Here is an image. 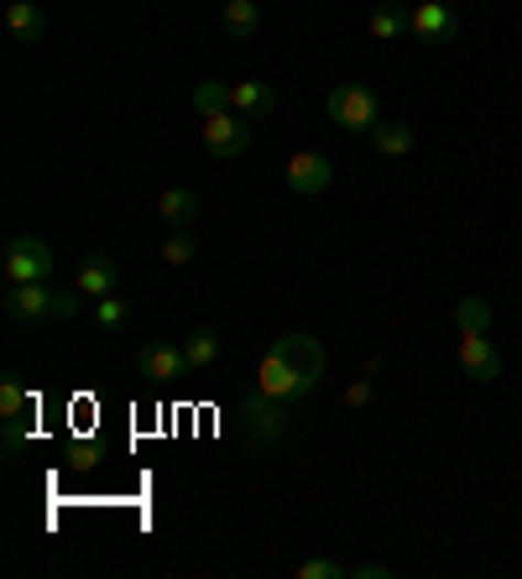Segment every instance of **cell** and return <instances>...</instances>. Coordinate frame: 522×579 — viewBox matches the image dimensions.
<instances>
[{"label":"cell","mask_w":522,"mask_h":579,"mask_svg":"<svg viewBox=\"0 0 522 579\" xmlns=\"http://www.w3.org/2000/svg\"><path fill=\"white\" fill-rule=\"evenodd\" d=\"M324 365H329V356H324V345L314 340V335H282V340H272L267 356H261L257 386L267 397H278L293 407V402H303L324 381Z\"/></svg>","instance_id":"obj_1"},{"label":"cell","mask_w":522,"mask_h":579,"mask_svg":"<svg viewBox=\"0 0 522 579\" xmlns=\"http://www.w3.org/2000/svg\"><path fill=\"white\" fill-rule=\"evenodd\" d=\"M324 116L335 120L340 131L361 136V131H377L382 105H377V89H366V84H335V89L324 95Z\"/></svg>","instance_id":"obj_2"},{"label":"cell","mask_w":522,"mask_h":579,"mask_svg":"<svg viewBox=\"0 0 522 579\" xmlns=\"http://www.w3.org/2000/svg\"><path fill=\"white\" fill-rule=\"evenodd\" d=\"M204 152L215 162H241L246 146H251V125L236 110H220V116H204Z\"/></svg>","instance_id":"obj_3"},{"label":"cell","mask_w":522,"mask_h":579,"mask_svg":"<svg viewBox=\"0 0 522 579\" xmlns=\"http://www.w3.org/2000/svg\"><path fill=\"white\" fill-rule=\"evenodd\" d=\"M241 428L251 434V444H272L287 434V402L267 397L261 386H251L241 397Z\"/></svg>","instance_id":"obj_4"},{"label":"cell","mask_w":522,"mask_h":579,"mask_svg":"<svg viewBox=\"0 0 522 579\" xmlns=\"http://www.w3.org/2000/svg\"><path fill=\"white\" fill-rule=\"evenodd\" d=\"M53 277V245L42 236H17L6 245V282H47Z\"/></svg>","instance_id":"obj_5"},{"label":"cell","mask_w":522,"mask_h":579,"mask_svg":"<svg viewBox=\"0 0 522 579\" xmlns=\"http://www.w3.org/2000/svg\"><path fill=\"white\" fill-rule=\"evenodd\" d=\"M282 183H287V194L314 199V194H324L335 183V162L324 157V152H293L287 167H282Z\"/></svg>","instance_id":"obj_6"},{"label":"cell","mask_w":522,"mask_h":579,"mask_svg":"<svg viewBox=\"0 0 522 579\" xmlns=\"http://www.w3.org/2000/svg\"><path fill=\"white\" fill-rule=\"evenodd\" d=\"M455 360L470 381H497L502 376V356L491 345V329H460V345H455Z\"/></svg>","instance_id":"obj_7"},{"label":"cell","mask_w":522,"mask_h":579,"mask_svg":"<svg viewBox=\"0 0 522 579\" xmlns=\"http://www.w3.org/2000/svg\"><path fill=\"white\" fill-rule=\"evenodd\" d=\"M137 371L146 381H157V386H173V381L194 376L188 356H183V350H173V345H141V350H137Z\"/></svg>","instance_id":"obj_8"},{"label":"cell","mask_w":522,"mask_h":579,"mask_svg":"<svg viewBox=\"0 0 522 579\" xmlns=\"http://www.w3.org/2000/svg\"><path fill=\"white\" fill-rule=\"evenodd\" d=\"M455 32H460V17H455L444 0H423V6H413V37H418V42L444 47Z\"/></svg>","instance_id":"obj_9"},{"label":"cell","mask_w":522,"mask_h":579,"mask_svg":"<svg viewBox=\"0 0 522 579\" xmlns=\"http://www.w3.org/2000/svg\"><path fill=\"white\" fill-rule=\"evenodd\" d=\"M6 314L17 324L53 319V293H47V282H17V287L6 293Z\"/></svg>","instance_id":"obj_10"},{"label":"cell","mask_w":522,"mask_h":579,"mask_svg":"<svg viewBox=\"0 0 522 579\" xmlns=\"http://www.w3.org/2000/svg\"><path fill=\"white\" fill-rule=\"evenodd\" d=\"M366 32L377 42H398V37H407L413 32V11L407 6H398V0H382L371 17H366Z\"/></svg>","instance_id":"obj_11"},{"label":"cell","mask_w":522,"mask_h":579,"mask_svg":"<svg viewBox=\"0 0 522 579\" xmlns=\"http://www.w3.org/2000/svg\"><path fill=\"white\" fill-rule=\"evenodd\" d=\"M6 26L17 42H42L47 37V17L37 0H6Z\"/></svg>","instance_id":"obj_12"},{"label":"cell","mask_w":522,"mask_h":579,"mask_svg":"<svg viewBox=\"0 0 522 579\" xmlns=\"http://www.w3.org/2000/svg\"><path fill=\"white\" fill-rule=\"evenodd\" d=\"M79 287L84 298H110L116 287H121V272H116V261H105V256H84V266H79Z\"/></svg>","instance_id":"obj_13"},{"label":"cell","mask_w":522,"mask_h":579,"mask_svg":"<svg viewBox=\"0 0 522 579\" xmlns=\"http://www.w3.org/2000/svg\"><path fill=\"white\" fill-rule=\"evenodd\" d=\"M230 110H236V116H246V120L272 116V84H261V79L230 84Z\"/></svg>","instance_id":"obj_14"},{"label":"cell","mask_w":522,"mask_h":579,"mask_svg":"<svg viewBox=\"0 0 522 579\" xmlns=\"http://www.w3.org/2000/svg\"><path fill=\"white\" fill-rule=\"evenodd\" d=\"M157 215L167 225L188 230V225L199 220V194H194V188H162V194H157Z\"/></svg>","instance_id":"obj_15"},{"label":"cell","mask_w":522,"mask_h":579,"mask_svg":"<svg viewBox=\"0 0 522 579\" xmlns=\"http://www.w3.org/2000/svg\"><path fill=\"white\" fill-rule=\"evenodd\" d=\"M413 141H418V131H413L407 120H377V131H371V146H377L382 157H407Z\"/></svg>","instance_id":"obj_16"},{"label":"cell","mask_w":522,"mask_h":579,"mask_svg":"<svg viewBox=\"0 0 522 579\" xmlns=\"http://www.w3.org/2000/svg\"><path fill=\"white\" fill-rule=\"evenodd\" d=\"M183 356H188L194 371H209V365L220 360V335H215V329H194V335L183 340Z\"/></svg>","instance_id":"obj_17"},{"label":"cell","mask_w":522,"mask_h":579,"mask_svg":"<svg viewBox=\"0 0 522 579\" xmlns=\"http://www.w3.org/2000/svg\"><path fill=\"white\" fill-rule=\"evenodd\" d=\"M257 26H261L257 0H225V32H236V37H251Z\"/></svg>","instance_id":"obj_18"},{"label":"cell","mask_w":522,"mask_h":579,"mask_svg":"<svg viewBox=\"0 0 522 579\" xmlns=\"http://www.w3.org/2000/svg\"><path fill=\"white\" fill-rule=\"evenodd\" d=\"M194 110H199V116H220V110H230V84L199 79L194 84Z\"/></svg>","instance_id":"obj_19"},{"label":"cell","mask_w":522,"mask_h":579,"mask_svg":"<svg viewBox=\"0 0 522 579\" xmlns=\"http://www.w3.org/2000/svg\"><path fill=\"white\" fill-rule=\"evenodd\" d=\"M455 329H491V303L476 298V293H465L455 303Z\"/></svg>","instance_id":"obj_20"},{"label":"cell","mask_w":522,"mask_h":579,"mask_svg":"<svg viewBox=\"0 0 522 579\" xmlns=\"http://www.w3.org/2000/svg\"><path fill=\"white\" fill-rule=\"evenodd\" d=\"M126 319H131V308H126L121 293H110V298H95V324H100V329H126Z\"/></svg>","instance_id":"obj_21"},{"label":"cell","mask_w":522,"mask_h":579,"mask_svg":"<svg viewBox=\"0 0 522 579\" xmlns=\"http://www.w3.org/2000/svg\"><path fill=\"white\" fill-rule=\"evenodd\" d=\"M194 256H199V240L188 236V230L167 236V245H162V261H167V266H188Z\"/></svg>","instance_id":"obj_22"},{"label":"cell","mask_w":522,"mask_h":579,"mask_svg":"<svg viewBox=\"0 0 522 579\" xmlns=\"http://www.w3.org/2000/svg\"><path fill=\"white\" fill-rule=\"evenodd\" d=\"M0 418H26V386L17 376L0 381Z\"/></svg>","instance_id":"obj_23"},{"label":"cell","mask_w":522,"mask_h":579,"mask_svg":"<svg viewBox=\"0 0 522 579\" xmlns=\"http://www.w3.org/2000/svg\"><path fill=\"white\" fill-rule=\"evenodd\" d=\"M345 575H350V569L335 559H303L298 564V579H345Z\"/></svg>","instance_id":"obj_24"},{"label":"cell","mask_w":522,"mask_h":579,"mask_svg":"<svg viewBox=\"0 0 522 579\" xmlns=\"http://www.w3.org/2000/svg\"><path fill=\"white\" fill-rule=\"evenodd\" d=\"M53 319H79V287L74 293H53Z\"/></svg>","instance_id":"obj_25"},{"label":"cell","mask_w":522,"mask_h":579,"mask_svg":"<svg viewBox=\"0 0 522 579\" xmlns=\"http://www.w3.org/2000/svg\"><path fill=\"white\" fill-rule=\"evenodd\" d=\"M68 465H74V470H95V465H100V449L79 444V449H68Z\"/></svg>","instance_id":"obj_26"},{"label":"cell","mask_w":522,"mask_h":579,"mask_svg":"<svg viewBox=\"0 0 522 579\" xmlns=\"http://www.w3.org/2000/svg\"><path fill=\"white\" fill-rule=\"evenodd\" d=\"M350 579H392V569H387V564H356Z\"/></svg>","instance_id":"obj_27"},{"label":"cell","mask_w":522,"mask_h":579,"mask_svg":"<svg viewBox=\"0 0 522 579\" xmlns=\"http://www.w3.org/2000/svg\"><path fill=\"white\" fill-rule=\"evenodd\" d=\"M350 407H361V402H371V381H356V386H350Z\"/></svg>","instance_id":"obj_28"}]
</instances>
